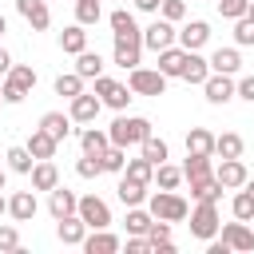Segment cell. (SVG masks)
Here are the masks:
<instances>
[{
    "label": "cell",
    "instance_id": "1",
    "mask_svg": "<svg viewBox=\"0 0 254 254\" xmlns=\"http://www.w3.org/2000/svg\"><path fill=\"white\" fill-rule=\"evenodd\" d=\"M107 135H111L115 147H139V143H143L147 135H155V131H151V119H147V115H123V111H119L115 123L107 127Z\"/></svg>",
    "mask_w": 254,
    "mask_h": 254
},
{
    "label": "cell",
    "instance_id": "2",
    "mask_svg": "<svg viewBox=\"0 0 254 254\" xmlns=\"http://www.w3.org/2000/svg\"><path fill=\"white\" fill-rule=\"evenodd\" d=\"M147 210L155 214V218H163V222H187L190 218V202L179 194V190H155V194H147Z\"/></svg>",
    "mask_w": 254,
    "mask_h": 254
},
{
    "label": "cell",
    "instance_id": "3",
    "mask_svg": "<svg viewBox=\"0 0 254 254\" xmlns=\"http://www.w3.org/2000/svg\"><path fill=\"white\" fill-rule=\"evenodd\" d=\"M190 238L198 242H210L218 230H222V218H218V202H194L190 206Z\"/></svg>",
    "mask_w": 254,
    "mask_h": 254
},
{
    "label": "cell",
    "instance_id": "4",
    "mask_svg": "<svg viewBox=\"0 0 254 254\" xmlns=\"http://www.w3.org/2000/svg\"><path fill=\"white\" fill-rule=\"evenodd\" d=\"M111 60L131 71L143 64V32H115V48H111Z\"/></svg>",
    "mask_w": 254,
    "mask_h": 254
},
{
    "label": "cell",
    "instance_id": "5",
    "mask_svg": "<svg viewBox=\"0 0 254 254\" xmlns=\"http://www.w3.org/2000/svg\"><path fill=\"white\" fill-rule=\"evenodd\" d=\"M127 87L135 91V95H163L167 91V75L159 71V67H131L127 71Z\"/></svg>",
    "mask_w": 254,
    "mask_h": 254
},
{
    "label": "cell",
    "instance_id": "6",
    "mask_svg": "<svg viewBox=\"0 0 254 254\" xmlns=\"http://www.w3.org/2000/svg\"><path fill=\"white\" fill-rule=\"evenodd\" d=\"M95 95H99L103 107H111V111H127V103L135 99V91H131L127 83L111 79V75H95Z\"/></svg>",
    "mask_w": 254,
    "mask_h": 254
},
{
    "label": "cell",
    "instance_id": "7",
    "mask_svg": "<svg viewBox=\"0 0 254 254\" xmlns=\"http://www.w3.org/2000/svg\"><path fill=\"white\" fill-rule=\"evenodd\" d=\"M202 91H206V103L226 107V103L238 95V79H234V75H226V71H210V75H206V83H202Z\"/></svg>",
    "mask_w": 254,
    "mask_h": 254
},
{
    "label": "cell",
    "instance_id": "8",
    "mask_svg": "<svg viewBox=\"0 0 254 254\" xmlns=\"http://www.w3.org/2000/svg\"><path fill=\"white\" fill-rule=\"evenodd\" d=\"M171 44H179V28H175L171 20H163V16H155V20L143 28V48L163 52V48H171Z\"/></svg>",
    "mask_w": 254,
    "mask_h": 254
},
{
    "label": "cell",
    "instance_id": "9",
    "mask_svg": "<svg viewBox=\"0 0 254 254\" xmlns=\"http://www.w3.org/2000/svg\"><path fill=\"white\" fill-rule=\"evenodd\" d=\"M75 214L87 222V230H107V226H111V206H107L99 194H83Z\"/></svg>",
    "mask_w": 254,
    "mask_h": 254
},
{
    "label": "cell",
    "instance_id": "10",
    "mask_svg": "<svg viewBox=\"0 0 254 254\" xmlns=\"http://www.w3.org/2000/svg\"><path fill=\"white\" fill-rule=\"evenodd\" d=\"M99 111H103V99L95 95V91H79L75 99H67V115L75 119V123H95L99 119Z\"/></svg>",
    "mask_w": 254,
    "mask_h": 254
},
{
    "label": "cell",
    "instance_id": "11",
    "mask_svg": "<svg viewBox=\"0 0 254 254\" xmlns=\"http://www.w3.org/2000/svg\"><path fill=\"white\" fill-rule=\"evenodd\" d=\"M214 179H218L226 190H238V187H246L250 171H246L242 159H222V163H214Z\"/></svg>",
    "mask_w": 254,
    "mask_h": 254
},
{
    "label": "cell",
    "instance_id": "12",
    "mask_svg": "<svg viewBox=\"0 0 254 254\" xmlns=\"http://www.w3.org/2000/svg\"><path fill=\"white\" fill-rule=\"evenodd\" d=\"M16 12L24 16V24H28L32 32H48V28H52V12H48L44 0H16Z\"/></svg>",
    "mask_w": 254,
    "mask_h": 254
},
{
    "label": "cell",
    "instance_id": "13",
    "mask_svg": "<svg viewBox=\"0 0 254 254\" xmlns=\"http://www.w3.org/2000/svg\"><path fill=\"white\" fill-rule=\"evenodd\" d=\"M159 56V71L167 75V79H183V67H187V48L183 44H171V48H163V52H155Z\"/></svg>",
    "mask_w": 254,
    "mask_h": 254
},
{
    "label": "cell",
    "instance_id": "14",
    "mask_svg": "<svg viewBox=\"0 0 254 254\" xmlns=\"http://www.w3.org/2000/svg\"><path fill=\"white\" fill-rule=\"evenodd\" d=\"M218 238H222L230 250H254V230H250L242 218H234V222H222Z\"/></svg>",
    "mask_w": 254,
    "mask_h": 254
},
{
    "label": "cell",
    "instance_id": "15",
    "mask_svg": "<svg viewBox=\"0 0 254 254\" xmlns=\"http://www.w3.org/2000/svg\"><path fill=\"white\" fill-rule=\"evenodd\" d=\"M48 210H52V218H67V214L79 210V194L67 190V187L60 183L56 190H48Z\"/></svg>",
    "mask_w": 254,
    "mask_h": 254
},
{
    "label": "cell",
    "instance_id": "16",
    "mask_svg": "<svg viewBox=\"0 0 254 254\" xmlns=\"http://www.w3.org/2000/svg\"><path fill=\"white\" fill-rule=\"evenodd\" d=\"M56 238H60L64 246H83V238H87V222H83L79 214L56 218Z\"/></svg>",
    "mask_w": 254,
    "mask_h": 254
},
{
    "label": "cell",
    "instance_id": "17",
    "mask_svg": "<svg viewBox=\"0 0 254 254\" xmlns=\"http://www.w3.org/2000/svg\"><path fill=\"white\" fill-rule=\"evenodd\" d=\"M206 40H210V24H206V20H187V24L179 28V44H183L187 52L206 48Z\"/></svg>",
    "mask_w": 254,
    "mask_h": 254
},
{
    "label": "cell",
    "instance_id": "18",
    "mask_svg": "<svg viewBox=\"0 0 254 254\" xmlns=\"http://www.w3.org/2000/svg\"><path fill=\"white\" fill-rule=\"evenodd\" d=\"M36 210H40L36 190H16V194H8V214H12L16 222H32Z\"/></svg>",
    "mask_w": 254,
    "mask_h": 254
},
{
    "label": "cell",
    "instance_id": "19",
    "mask_svg": "<svg viewBox=\"0 0 254 254\" xmlns=\"http://www.w3.org/2000/svg\"><path fill=\"white\" fill-rule=\"evenodd\" d=\"M107 147H111V135H107L103 127L87 123V127L79 131V155H103Z\"/></svg>",
    "mask_w": 254,
    "mask_h": 254
},
{
    "label": "cell",
    "instance_id": "20",
    "mask_svg": "<svg viewBox=\"0 0 254 254\" xmlns=\"http://www.w3.org/2000/svg\"><path fill=\"white\" fill-rule=\"evenodd\" d=\"M32 190H56L60 187V167L52 163V159H36V167H32Z\"/></svg>",
    "mask_w": 254,
    "mask_h": 254
},
{
    "label": "cell",
    "instance_id": "21",
    "mask_svg": "<svg viewBox=\"0 0 254 254\" xmlns=\"http://www.w3.org/2000/svg\"><path fill=\"white\" fill-rule=\"evenodd\" d=\"M210 75V56H198V52H187V67H183V83L190 87H202Z\"/></svg>",
    "mask_w": 254,
    "mask_h": 254
},
{
    "label": "cell",
    "instance_id": "22",
    "mask_svg": "<svg viewBox=\"0 0 254 254\" xmlns=\"http://www.w3.org/2000/svg\"><path fill=\"white\" fill-rule=\"evenodd\" d=\"M187 183H190V198H194V202H218V198H222V190H226V187H222L214 175H202V179H187Z\"/></svg>",
    "mask_w": 254,
    "mask_h": 254
},
{
    "label": "cell",
    "instance_id": "23",
    "mask_svg": "<svg viewBox=\"0 0 254 254\" xmlns=\"http://www.w3.org/2000/svg\"><path fill=\"white\" fill-rule=\"evenodd\" d=\"M115 194H119V202H123V206H143L151 190H147V183H135V179L119 175V187H115Z\"/></svg>",
    "mask_w": 254,
    "mask_h": 254
},
{
    "label": "cell",
    "instance_id": "24",
    "mask_svg": "<svg viewBox=\"0 0 254 254\" xmlns=\"http://www.w3.org/2000/svg\"><path fill=\"white\" fill-rule=\"evenodd\" d=\"M83 250H87V254H115V250H123V242H119L111 230H87Z\"/></svg>",
    "mask_w": 254,
    "mask_h": 254
},
{
    "label": "cell",
    "instance_id": "25",
    "mask_svg": "<svg viewBox=\"0 0 254 254\" xmlns=\"http://www.w3.org/2000/svg\"><path fill=\"white\" fill-rule=\"evenodd\" d=\"M87 48V28L75 20V24H67L64 32H60V52H67V56H79Z\"/></svg>",
    "mask_w": 254,
    "mask_h": 254
},
{
    "label": "cell",
    "instance_id": "26",
    "mask_svg": "<svg viewBox=\"0 0 254 254\" xmlns=\"http://www.w3.org/2000/svg\"><path fill=\"white\" fill-rule=\"evenodd\" d=\"M238 67H242L238 44H234V48H214V52H210V71H226V75H238Z\"/></svg>",
    "mask_w": 254,
    "mask_h": 254
},
{
    "label": "cell",
    "instance_id": "27",
    "mask_svg": "<svg viewBox=\"0 0 254 254\" xmlns=\"http://www.w3.org/2000/svg\"><path fill=\"white\" fill-rule=\"evenodd\" d=\"M71 123H75V119H71V115H64V111H44V115H40V127H44L52 139H60V143L71 135Z\"/></svg>",
    "mask_w": 254,
    "mask_h": 254
},
{
    "label": "cell",
    "instance_id": "28",
    "mask_svg": "<svg viewBox=\"0 0 254 254\" xmlns=\"http://www.w3.org/2000/svg\"><path fill=\"white\" fill-rule=\"evenodd\" d=\"M28 151H32V159H56V147H60V139H52L44 127H36L32 135H28V143H24Z\"/></svg>",
    "mask_w": 254,
    "mask_h": 254
},
{
    "label": "cell",
    "instance_id": "29",
    "mask_svg": "<svg viewBox=\"0 0 254 254\" xmlns=\"http://www.w3.org/2000/svg\"><path fill=\"white\" fill-rule=\"evenodd\" d=\"M242 151H246V143H242L238 131H222V135H214V155H218V159H242Z\"/></svg>",
    "mask_w": 254,
    "mask_h": 254
},
{
    "label": "cell",
    "instance_id": "30",
    "mask_svg": "<svg viewBox=\"0 0 254 254\" xmlns=\"http://www.w3.org/2000/svg\"><path fill=\"white\" fill-rule=\"evenodd\" d=\"M4 79H8L12 87H20L24 95H32V87H36V79H40V75H36V67H32V64H12V71H8Z\"/></svg>",
    "mask_w": 254,
    "mask_h": 254
},
{
    "label": "cell",
    "instance_id": "31",
    "mask_svg": "<svg viewBox=\"0 0 254 254\" xmlns=\"http://www.w3.org/2000/svg\"><path fill=\"white\" fill-rule=\"evenodd\" d=\"M187 155H214V135L206 127H190L187 131Z\"/></svg>",
    "mask_w": 254,
    "mask_h": 254
},
{
    "label": "cell",
    "instance_id": "32",
    "mask_svg": "<svg viewBox=\"0 0 254 254\" xmlns=\"http://www.w3.org/2000/svg\"><path fill=\"white\" fill-rule=\"evenodd\" d=\"M4 163H8L12 175H32V167H36V159H32L28 147H8L4 151Z\"/></svg>",
    "mask_w": 254,
    "mask_h": 254
},
{
    "label": "cell",
    "instance_id": "33",
    "mask_svg": "<svg viewBox=\"0 0 254 254\" xmlns=\"http://www.w3.org/2000/svg\"><path fill=\"white\" fill-rule=\"evenodd\" d=\"M139 155H143V159H151V163L159 167V163H167V159H171V147H167V139H159V135H147V139L139 143Z\"/></svg>",
    "mask_w": 254,
    "mask_h": 254
},
{
    "label": "cell",
    "instance_id": "34",
    "mask_svg": "<svg viewBox=\"0 0 254 254\" xmlns=\"http://www.w3.org/2000/svg\"><path fill=\"white\" fill-rule=\"evenodd\" d=\"M75 71H79L83 79H95V75H103V56H99V52H87V48H83V52L75 56Z\"/></svg>",
    "mask_w": 254,
    "mask_h": 254
},
{
    "label": "cell",
    "instance_id": "35",
    "mask_svg": "<svg viewBox=\"0 0 254 254\" xmlns=\"http://www.w3.org/2000/svg\"><path fill=\"white\" fill-rule=\"evenodd\" d=\"M202 175H214V155H187L183 179H202Z\"/></svg>",
    "mask_w": 254,
    "mask_h": 254
},
{
    "label": "cell",
    "instance_id": "36",
    "mask_svg": "<svg viewBox=\"0 0 254 254\" xmlns=\"http://www.w3.org/2000/svg\"><path fill=\"white\" fill-rule=\"evenodd\" d=\"M123 175H127V179H135V183H147V187H151V183H155V163H151V159H143V155H139V159H127Z\"/></svg>",
    "mask_w": 254,
    "mask_h": 254
},
{
    "label": "cell",
    "instance_id": "37",
    "mask_svg": "<svg viewBox=\"0 0 254 254\" xmlns=\"http://www.w3.org/2000/svg\"><path fill=\"white\" fill-rule=\"evenodd\" d=\"M151 222H155V214H151V210H143V206H127V218H123L127 234H147V230H151Z\"/></svg>",
    "mask_w": 254,
    "mask_h": 254
},
{
    "label": "cell",
    "instance_id": "38",
    "mask_svg": "<svg viewBox=\"0 0 254 254\" xmlns=\"http://www.w3.org/2000/svg\"><path fill=\"white\" fill-rule=\"evenodd\" d=\"M79 91H83V75H79V71H64V75H56V95L75 99Z\"/></svg>",
    "mask_w": 254,
    "mask_h": 254
},
{
    "label": "cell",
    "instance_id": "39",
    "mask_svg": "<svg viewBox=\"0 0 254 254\" xmlns=\"http://www.w3.org/2000/svg\"><path fill=\"white\" fill-rule=\"evenodd\" d=\"M155 183H159L163 190H179V183H183V167H175V163H159V167H155Z\"/></svg>",
    "mask_w": 254,
    "mask_h": 254
},
{
    "label": "cell",
    "instance_id": "40",
    "mask_svg": "<svg viewBox=\"0 0 254 254\" xmlns=\"http://www.w3.org/2000/svg\"><path fill=\"white\" fill-rule=\"evenodd\" d=\"M230 214H234V218H242V222H254V198H250V190H246V187H238V194L230 198Z\"/></svg>",
    "mask_w": 254,
    "mask_h": 254
},
{
    "label": "cell",
    "instance_id": "41",
    "mask_svg": "<svg viewBox=\"0 0 254 254\" xmlns=\"http://www.w3.org/2000/svg\"><path fill=\"white\" fill-rule=\"evenodd\" d=\"M99 159H103V171H107V175H123V167H127V147H115V143H111Z\"/></svg>",
    "mask_w": 254,
    "mask_h": 254
},
{
    "label": "cell",
    "instance_id": "42",
    "mask_svg": "<svg viewBox=\"0 0 254 254\" xmlns=\"http://www.w3.org/2000/svg\"><path fill=\"white\" fill-rule=\"evenodd\" d=\"M99 16H103V4H99V0H75V20H79L83 28L99 24Z\"/></svg>",
    "mask_w": 254,
    "mask_h": 254
},
{
    "label": "cell",
    "instance_id": "43",
    "mask_svg": "<svg viewBox=\"0 0 254 254\" xmlns=\"http://www.w3.org/2000/svg\"><path fill=\"white\" fill-rule=\"evenodd\" d=\"M107 24H111V36H115V32H143V28L135 24L131 8H115V12L107 16Z\"/></svg>",
    "mask_w": 254,
    "mask_h": 254
},
{
    "label": "cell",
    "instance_id": "44",
    "mask_svg": "<svg viewBox=\"0 0 254 254\" xmlns=\"http://www.w3.org/2000/svg\"><path fill=\"white\" fill-rule=\"evenodd\" d=\"M234 44L238 48H254V16L250 12L234 20Z\"/></svg>",
    "mask_w": 254,
    "mask_h": 254
},
{
    "label": "cell",
    "instance_id": "45",
    "mask_svg": "<svg viewBox=\"0 0 254 254\" xmlns=\"http://www.w3.org/2000/svg\"><path fill=\"white\" fill-rule=\"evenodd\" d=\"M75 175L79 179H99L103 175V159L99 155H79L75 159Z\"/></svg>",
    "mask_w": 254,
    "mask_h": 254
},
{
    "label": "cell",
    "instance_id": "46",
    "mask_svg": "<svg viewBox=\"0 0 254 254\" xmlns=\"http://www.w3.org/2000/svg\"><path fill=\"white\" fill-rule=\"evenodd\" d=\"M214 4H218V16H222V20H230V24H234L238 16H246V12H250V0H214Z\"/></svg>",
    "mask_w": 254,
    "mask_h": 254
},
{
    "label": "cell",
    "instance_id": "47",
    "mask_svg": "<svg viewBox=\"0 0 254 254\" xmlns=\"http://www.w3.org/2000/svg\"><path fill=\"white\" fill-rule=\"evenodd\" d=\"M159 16H163V20H171V24L187 20V0H163V4H159Z\"/></svg>",
    "mask_w": 254,
    "mask_h": 254
},
{
    "label": "cell",
    "instance_id": "48",
    "mask_svg": "<svg viewBox=\"0 0 254 254\" xmlns=\"http://www.w3.org/2000/svg\"><path fill=\"white\" fill-rule=\"evenodd\" d=\"M20 250V230L16 226H0V254H16Z\"/></svg>",
    "mask_w": 254,
    "mask_h": 254
},
{
    "label": "cell",
    "instance_id": "49",
    "mask_svg": "<svg viewBox=\"0 0 254 254\" xmlns=\"http://www.w3.org/2000/svg\"><path fill=\"white\" fill-rule=\"evenodd\" d=\"M0 95H4V103H8V107H16V103H24V99H28V95H24L20 87H12L8 79H0Z\"/></svg>",
    "mask_w": 254,
    "mask_h": 254
},
{
    "label": "cell",
    "instance_id": "50",
    "mask_svg": "<svg viewBox=\"0 0 254 254\" xmlns=\"http://www.w3.org/2000/svg\"><path fill=\"white\" fill-rule=\"evenodd\" d=\"M123 250H127V254H151V242H147V234H131V238L123 242Z\"/></svg>",
    "mask_w": 254,
    "mask_h": 254
},
{
    "label": "cell",
    "instance_id": "51",
    "mask_svg": "<svg viewBox=\"0 0 254 254\" xmlns=\"http://www.w3.org/2000/svg\"><path fill=\"white\" fill-rule=\"evenodd\" d=\"M238 99L254 103V75H242V79H238Z\"/></svg>",
    "mask_w": 254,
    "mask_h": 254
},
{
    "label": "cell",
    "instance_id": "52",
    "mask_svg": "<svg viewBox=\"0 0 254 254\" xmlns=\"http://www.w3.org/2000/svg\"><path fill=\"white\" fill-rule=\"evenodd\" d=\"M131 4H135L139 12H151V16H159V4H163V0H131Z\"/></svg>",
    "mask_w": 254,
    "mask_h": 254
},
{
    "label": "cell",
    "instance_id": "53",
    "mask_svg": "<svg viewBox=\"0 0 254 254\" xmlns=\"http://www.w3.org/2000/svg\"><path fill=\"white\" fill-rule=\"evenodd\" d=\"M12 71V56H8V48H0V79Z\"/></svg>",
    "mask_w": 254,
    "mask_h": 254
},
{
    "label": "cell",
    "instance_id": "54",
    "mask_svg": "<svg viewBox=\"0 0 254 254\" xmlns=\"http://www.w3.org/2000/svg\"><path fill=\"white\" fill-rule=\"evenodd\" d=\"M0 214H8V198L4 194H0Z\"/></svg>",
    "mask_w": 254,
    "mask_h": 254
},
{
    "label": "cell",
    "instance_id": "55",
    "mask_svg": "<svg viewBox=\"0 0 254 254\" xmlns=\"http://www.w3.org/2000/svg\"><path fill=\"white\" fill-rule=\"evenodd\" d=\"M4 187H8V175H4V171H0V190H4Z\"/></svg>",
    "mask_w": 254,
    "mask_h": 254
},
{
    "label": "cell",
    "instance_id": "56",
    "mask_svg": "<svg viewBox=\"0 0 254 254\" xmlns=\"http://www.w3.org/2000/svg\"><path fill=\"white\" fill-rule=\"evenodd\" d=\"M246 190H250V198H254V179H246Z\"/></svg>",
    "mask_w": 254,
    "mask_h": 254
},
{
    "label": "cell",
    "instance_id": "57",
    "mask_svg": "<svg viewBox=\"0 0 254 254\" xmlns=\"http://www.w3.org/2000/svg\"><path fill=\"white\" fill-rule=\"evenodd\" d=\"M4 32H8V20H4V16H0V36H4Z\"/></svg>",
    "mask_w": 254,
    "mask_h": 254
},
{
    "label": "cell",
    "instance_id": "58",
    "mask_svg": "<svg viewBox=\"0 0 254 254\" xmlns=\"http://www.w3.org/2000/svg\"><path fill=\"white\" fill-rule=\"evenodd\" d=\"M250 16H254V0H250Z\"/></svg>",
    "mask_w": 254,
    "mask_h": 254
},
{
    "label": "cell",
    "instance_id": "59",
    "mask_svg": "<svg viewBox=\"0 0 254 254\" xmlns=\"http://www.w3.org/2000/svg\"><path fill=\"white\" fill-rule=\"evenodd\" d=\"M0 107H4V95H0Z\"/></svg>",
    "mask_w": 254,
    "mask_h": 254
},
{
    "label": "cell",
    "instance_id": "60",
    "mask_svg": "<svg viewBox=\"0 0 254 254\" xmlns=\"http://www.w3.org/2000/svg\"><path fill=\"white\" fill-rule=\"evenodd\" d=\"M119 4H127V0H119Z\"/></svg>",
    "mask_w": 254,
    "mask_h": 254
}]
</instances>
